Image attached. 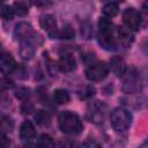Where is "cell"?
<instances>
[{
    "label": "cell",
    "mask_w": 148,
    "mask_h": 148,
    "mask_svg": "<svg viewBox=\"0 0 148 148\" xmlns=\"http://www.w3.org/2000/svg\"><path fill=\"white\" fill-rule=\"evenodd\" d=\"M13 10H14V14L18 15V16H25L29 12V7H28V3L24 2V1H16L13 3Z\"/></svg>",
    "instance_id": "cell-21"
},
{
    "label": "cell",
    "mask_w": 148,
    "mask_h": 148,
    "mask_svg": "<svg viewBox=\"0 0 148 148\" xmlns=\"http://www.w3.org/2000/svg\"><path fill=\"white\" fill-rule=\"evenodd\" d=\"M141 88L142 81L138 72L134 69H130L128 72L126 71L123 75V91L126 94H132L140 91Z\"/></svg>",
    "instance_id": "cell-3"
},
{
    "label": "cell",
    "mask_w": 148,
    "mask_h": 148,
    "mask_svg": "<svg viewBox=\"0 0 148 148\" xmlns=\"http://www.w3.org/2000/svg\"><path fill=\"white\" fill-rule=\"evenodd\" d=\"M110 123L116 132L118 133L126 132L132 124V114L130 111L125 109L117 108L110 114Z\"/></svg>",
    "instance_id": "cell-2"
},
{
    "label": "cell",
    "mask_w": 148,
    "mask_h": 148,
    "mask_svg": "<svg viewBox=\"0 0 148 148\" xmlns=\"http://www.w3.org/2000/svg\"><path fill=\"white\" fill-rule=\"evenodd\" d=\"M35 34L36 32L34 31L32 25L28 22H20L15 25V29H14V36L20 42H24V40L29 39Z\"/></svg>",
    "instance_id": "cell-9"
},
{
    "label": "cell",
    "mask_w": 148,
    "mask_h": 148,
    "mask_svg": "<svg viewBox=\"0 0 148 148\" xmlns=\"http://www.w3.org/2000/svg\"><path fill=\"white\" fill-rule=\"evenodd\" d=\"M109 68L103 61H94L86 68V77L90 81H101L108 76Z\"/></svg>",
    "instance_id": "cell-4"
},
{
    "label": "cell",
    "mask_w": 148,
    "mask_h": 148,
    "mask_svg": "<svg viewBox=\"0 0 148 148\" xmlns=\"http://www.w3.org/2000/svg\"><path fill=\"white\" fill-rule=\"evenodd\" d=\"M103 14H104V17H108V18H111V17H114L118 12H119V6L117 2H108L103 6V9H102Z\"/></svg>",
    "instance_id": "cell-19"
},
{
    "label": "cell",
    "mask_w": 148,
    "mask_h": 148,
    "mask_svg": "<svg viewBox=\"0 0 148 148\" xmlns=\"http://www.w3.org/2000/svg\"><path fill=\"white\" fill-rule=\"evenodd\" d=\"M97 40L101 47H103L106 51H114L117 49V39L113 36V28L98 29Z\"/></svg>",
    "instance_id": "cell-7"
},
{
    "label": "cell",
    "mask_w": 148,
    "mask_h": 148,
    "mask_svg": "<svg viewBox=\"0 0 148 148\" xmlns=\"http://www.w3.org/2000/svg\"><path fill=\"white\" fill-rule=\"evenodd\" d=\"M9 146H10L9 139L5 134L0 133V148H9Z\"/></svg>",
    "instance_id": "cell-27"
},
{
    "label": "cell",
    "mask_w": 148,
    "mask_h": 148,
    "mask_svg": "<svg viewBox=\"0 0 148 148\" xmlns=\"http://www.w3.org/2000/svg\"><path fill=\"white\" fill-rule=\"evenodd\" d=\"M139 148H147V141H145V142H143Z\"/></svg>",
    "instance_id": "cell-32"
},
{
    "label": "cell",
    "mask_w": 148,
    "mask_h": 148,
    "mask_svg": "<svg viewBox=\"0 0 148 148\" xmlns=\"http://www.w3.org/2000/svg\"><path fill=\"white\" fill-rule=\"evenodd\" d=\"M14 128V121L9 116L0 114V133H9Z\"/></svg>",
    "instance_id": "cell-17"
},
{
    "label": "cell",
    "mask_w": 148,
    "mask_h": 148,
    "mask_svg": "<svg viewBox=\"0 0 148 148\" xmlns=\"http://www.w3.org/2000/svg\"><path fill=\"white\" fill-rule=\"evenodd\" d=\"M13 87H14V83L12 80H9L8 77H0V91L8 90Z\"/></svg>",
    "instance_id": "cell-26"
},
{
    "label": "cell",
    "mask_w": 148,
    "mask_h": 148,
    "mask_svg": "<svg viewBox=\"0 0 148 148\" xmlns=\"http://www.w3.org/2000/svg\"><path fill=\"white\" fill-rule=\"evenodd\" d=\"M71 99V96L65 89H56L53 91V101L57 104H66Z\"/></svg>",
    "instance_id": "cell-18"
},
{
    "label": "cell",
    "mask_w": 148,
    "mask_h": 148,
    "mask_svg": "<svg viewBox=\"0 0 148 148\" xmlns=\"http://www.w3.org/2000/svg\"><path fill=\"white\" fill-rule=\"evenodd\" d=\"M105 112H106V105L99 101L91 103L88 108V117H89L90 121H92L95 124L103 123Z\"/></svg>",
    "instance_id": "cell-8"
},
{
    "label": "cell",
    "mask_w": 148,
    "mask_h": 148,
    "mask_svg": "<svg viewBox=\"0 0 148 148\" xmlns=\"http://www.w3.org/2000/svg\"><path fill=\"white\" fill-rule=\"evenodd\" d=\"M58 123H59V128L61 132L71 135H76L80 134L83 130L82 121L80 117L72 111H62L60 112L58 117Z\"/></svg>",
    "instance_id": "cell-1"
},
{
    "label": "cell",
    "mask_w": 148,
    "mask_h": 148,
    "mask_svg": "<svg viewBox=\"0 0 148 148\" xmlns=\"http://www.w3.org/2000/svg\"><path fill=\"white\" fill-rule=\"evenodd\" d=\"M111 69V72L116 75V76H123L126 72V65H125V61L123 58L118 57V56H114L110 59L109 61V67Z\"/></svg>",
    "instance_id": "cell-14"
},
{
    "label": "cell",
    "mask_w": 148,
    "mask_h": 148,
    "mask_svg": "<svg viewBox=\"0 0 148 148\" xmlns=\"http://www.w3.org/2000/svg\"><path fill=\"white\" fill-rule=\"evenodd\" d=\"M80 148H101V146L96 142V141H92V140H88L86 142H83L81 145Z\"/></svg>",
    "instance_id": "cell-28"
},
{
    "label": "cell",
    "mask_w": 148,
    "mask_h": 148,
    "mask_svg": "<svg viewBox=\"0 0 148 148\" xmlns=\"http://www.w3.org/2000/svg\"><path fill=\"white\" fill-rule=\"evenodd\" d=\"M61 148H72V143L71 142H62V145H61Z\"/></svg>",
    "instance_id": "cell-30"
},
{
    "label": "cell",
    "mask_w": 148,
    "mask_h": 148,
    "mask_svg": "<svg viewBox=\"0 0 148 148\" xmlns=\"http://www.w3.org/2000/svg\"><path fill=\"white\" fill-rule=\"evenodd\" d=\"M36 135L35 126L31 121L24 120L20 126V136L22 140H30Z\"/></svg>",
    "instance_id": "cell-15"
},
{
    "label": "cell",
    "mask_w": 148,
    "mask_h": 148,
    "mask_svg": "<svg viewBox=\"0 0 148 148\" xmlns=\"http://www.w3.org/2000/svg\"><path fill=\"white\" fill-rule=\"evenodd\" d=\"M117 36H118L119 43L123 46H125V47H128L134 42V34H133V31L130 30L124 24L120 25V27H118V29H117Z\"/></svg>",
    "instance_id": "cell-11"
},
{
    "label": "cell",
    "mask_w": 148,
    "mask_h": 148,
    "mask_svg": "<svg viewBox=\"0 0 148 148\" xmlns=\"http://www.w3.org/2000/svg\"><path fill=\"white\" fill-rule=\"evenodd\" d=\"M14 16V10L10 6L6 5V3H0V17L5 21H9L12 20Z\"/></svg>",
    "instance_id": "cell-22"
},
{
    "label": "cell",
    "mask_w": 148,
    "mask_h": 148,
    "mask_svg": "<svg viewBox=\"0 0 148 148\" xmlns=\"http://www.w3.org/2000/svg\"><path fill=\"white\" fill-rule=\"evenodd\" d=\"M57 67L62 73H71L75 69L76 62H75V59L71 54L65 53V54H61L59 57V59L57 61Z\"/></svg>",
    "instance_id": "cell-10"
},
{
    "label": "cell",
    "mask_w": 148,
    "mask_h": 148,
    "mask_svg": "<svg viewBox=\"0 0 148 148\" xmlns=\"http://www.w3.org/2000/svg\"><path fill=\"white\" fill-rule=\"evenodd\" d=\"M15 97L20 101H24L27 102V99L30 97V90L25 87H18L15 90Z\"/></svg>",
    "instance_id": "cell-24"
},
{
    "label": "cell",
    "mask_w": 148,
    "mask_h": 148,
    "mask_svg": "<svg viewBox=\"0 0 148 148\" xmlns=\"http://www.w3.org/2000/svg\"><path fill=\"white\" fill-rule=\"evenodd\" d=\"M28 104H29V102H24V104L22 105V111H23V113H29V112H31V110H32V104L28 108Z\"/></svg>",
    "instance_id": "cell-29"
},
{
    "label": "cell",
    "mask_w": 148,
    "mask_h": 148,
    "mask_svg": "<svg viewBox=\"0 0 148 148\" xmlns=\"http://www.w3.org/2000/svg\"><path fill=\"white\" fill-rule=\"evenodd\" d=\"M92 32H94L92 27L88 21H86L81 24V35H82V37H84L86 39H89V38H91Z\"/></svg>",
    "instance_id": "cell-25"
},
{
    "label": "cell",
    "mask_w": 148,
    "mask_h": 148,
    "mask_svg": "<svg viewBox=\"0 0 148 148\" xmlns=\"http://www.w3.org/2000/svg\"><path fill=\"white\" fill-rule=\"evenodd\" d=\"M39 24L40 27L49 32L50 36H52L57 31V20L53 15L51 14H44L39 18Z\"/></svg>",
    "instance_id": "cell-13"
},
{
    "label": "cell",
    "mask_w": 148,
    "mask_h": 148,
    "mask_svg": "<svg viewBox=\"0 0 148 148\" xmlns=\"http://www.w3.org/2000/svg\"><path fill=\"white\" fill-rule=\"evenodd\" d=\"M123 21H124V25L127 27L130 30L132 31H138L141 27V14L133 7L126 8L123 13Z\"/></svg>",
    "instance_id": "cell-6"
},
{
    "label": "cell",
    "mask_w": 148,
    "mask_h": 148,
    "mask_svg": "<svg viewBox=\"0 0 148 148\" xmlns=\"http://www.w3.org/2000/svg\"><path fill=\"white\" fill-rule=\"evenodd\" d=\"M39 146L42 148H56V142L53 140L52 136H50L49 134H42L39 136Z\"/></svg>",
    "instance_id": "cell-23"
},
{
    "label": "cell",
    "mask_w": 148,
    "mask_h": 148,
    "mask_svg": "<svg viewBox=\"0 0 148 148\" xmlns=\"http://www.w3.org/2000/svg\"><path fill=\"white\" fill-rule=\"evenodd\" d=\"M34 118H35L36 123H37L38 125H42V126L50 124V120H51L50 113H49L47 111H45V110H38V111L35 113Z\"/></svg>",
    "instance_id": "cell-20"
},
{
    "label": "cell",
    "mask_w": 148,
    "mask_h": 148,
    "mask_svg": "<svg viewBox=\"0 0 148 148\" xmlns=\"http://www.w3.org/2000/svg\"><path fill=\"white\" fill-rule=\"evenodd\" d=\"M15 68H16V62L14 58L12 57V54L7 52L0 53V71L1 72L5 74H9V73H13Z\"/></svg>",
    "instance_id": "cell-12"
},
{
    "label": "cell",
    "mask_w": 148,
    "mask_h": 148,
    "mask_svg": "<svg viewBox=\"0 0 148 148\" xmlns=\"http://www.w3.org/2000/svg\"><path fill=\"white\" fill-rule=\"evenodd\" d=\"M23 148H39V146L34 145V143H28V145H25Z\"/></svg>",
    "instance_id": "cell-31"
},
{
    "label": "cell",
    "mask_w": 148,
    "mask_h": 148,
    "mask_svg": "<svg viewBox=\"0 0 148 148\" xmlns=\"http://www.w3.org/2000/svg\"><path fill=\"white\" fill-rule=\"evenodd\" d=\"M74 36H75V31H74V29H73L69 24H66V25H64L60 30L57 29V31H56L52 36H50V37H51V38L72 39V38H74Z\"/></svg>",
    "instance_id": "cell-16"
},
{
    "label": "cell",
    "mask_w": 148,
    "mask_h": 148,
    "mask_svg": "<svg viewBox=\"0 0 148 148\" xmlns=\"http://www.w3.org/2000/svg\"><path fill=\"white\" fill-rule=\"evenodd\" d=\"M42 44V38L38 34H35L32 37H30L29 39L24 40V42H21V45H20V56L21 58L25 59V60H29L34 57L38 45Z\"/></svg>",
    "instance_id": "cell-5"
}]
</instances>
